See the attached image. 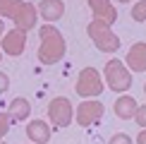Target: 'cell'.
<instances>
[{
    "mask_svg": "<svg viewBox=\"0 0 146 144\" xmlns=\"http://www.w3.org/2000/svg\"><path fill=\"white\" fill-rule=\"evenodd\" d=\"M108 144H134L132 142V137L129 135H125V132H117V135H113L110 137V142Z\"/></svg>",
    "mask_w": 146,
    "mask_h": 144,
    "instance_id": "cell-17",
    "label": "cell"
},
{
    "mask_svg": "<svg viewBox=\"0 0 146 144\" xmlns=\"http://www.w3.org/2000/svg\"><path fill=\"white\" fill-rule=\"evenodd\" d=\"M137 144H146V127H144V130L137 135Z\"/></svg>",
    "mask_w": 146,
    "mask_h": 144,
    "instance_id": "cell-20",
    "label": "cell"
},
{
    "mask_svg": "<svg viewBox=\"0 0 146 144\" xmlns=\"http://www.w3.org/2000/svg\"><path fill=\"white\" fill-rule=\"evenodd\" d=\"M24 46H27V31H22V29H12V31H5L3 34V41H0L3 53L17 58V55L24 53Z\"/></svg>",
    "mask_w": 146,
    "mask_h": 144,
    "instance_id": "cell-8",
    "label": "cell"
},
{
    "mask_svg": "<svg viewBox=\"0 0 146 144\" xmlns=\"http://www.w3.org/2000/svg\"><path fill=\"white\" fill-rule=\"evenodd\" d=\"M117 3H129V0H117Z\"/></svg>",
    "mask_w": 146,
    "mask_h": 144,
    "instance_id": "cell-22",
    "label": "cell"
},
{
    "mask_svg": "<svg viewBox=\"0 0 146 144\" xmlns=\"http://www.w3.org/2000/svg\"><path fill=\"white\" fill-rule=\"evenodd\" d=\"M10 125H12L10 115H7V113H0V139H3V137L10 132Z\"/></svg>",
    "mask_w": 146,
    "mask_h": 144,
    "instance_id": "cell-16",
    "label": "cell"
},
{
    "mask_svg": "<svg viewBox=\"0 0 146 144\" xmlns=\"http://www.w3.org/2000/svg\"><path fill=\"white\" fill-rule=\"evenodd\" d=\"M38 36H41V46H38V63L41 65H55L58 60H62L67 43H65V36L58 31L53 24H43L38 27Z\"/></svg>",
    "mask_w": 146,
    "mask_h": 144,
    "instance_id": "cell-1",
    "label": "cell"
},
{
    "mask_svg": "<svg viewBox=\"0 0 146 144\" xmlns=\"http://www.w3.org/2000/svg\"><path fill=\"white\" fill-rule=\"evenodd\" d=\"M134 120H137V125L146 127V106H139V108H137V113H134Z\"/></svg>",
    "mask_w": 146,
    "mask_h": 144,
    "instance_id": "cell-18",
    "label": "cell"
},
{
    "mask_svg": "<svg viewBox=\"0 0 146 144\" xmlns=\"http://www.w3.org/2000/svg\"><path fill=\"white\" fill-rule=\"evenodd\" d=\"M0 144H3V142H0Z\"/></svg>",
    "mask_w": 146,
    "mask_h": 144,
    "instance_id": "cell-25",
    "label": "cell"
},
{
    "mask_svg": "<svg viewBox=\"0 0 146 144\" xmlns=\"http://www.w3.org/2000/svg\"><path fill=\"white\" fill-rule=\"evenodd\" d=\"M144 91H146V84H144Z\"/></svg>",
    "mask_w": 146,
    "mask_h": 144,
    "instance_id": "cell-23",
    "label": "cell"
},
{
    "mask_svg": "<svg viewBox=\"0 0 146 144\" xmlns=\"http://www.w3.org/2000/svg\"><path fill=\"white\" fill-rule=\"evenodd\" d=\"M5 34V24H3V17H0V36Z\"/></svg>",
    "mask_w": 146,
    "mask_h": 144,
    "instance_id": "cell-21",
    "label": "cell"
},
{
    "mask_svg": "<svg viewBox=\"0 0 146 144\" xmlns=\"http://www.w3.org/2000/svg\"><path fill=\"white\" fill-rule=\"evenodd\" d=\"M7 89H10V77L5 72H0V94H5Z\"/></svg>",
    "mask_w": 146,
    "mask_h": 144,
    "instance_id": "cell-19",
    "label": "cell"
},
{
    "mask_svg": "<svg viewBox=\"0 0 146 144\" xmlns=\"http://www.w3.org/2000/svg\"><path fill=\"white\" fill-rule=\"evenodd\" d=\"M91 12H94V19H98L103 24H115V19H117V10L113 7L110 0H86Z\"/></svg>",
    "mask_w": 146,
    "mask_h": 144,
    "instance_id": "cell-9",
    "label": "cell"
},
{
    "mask_svg": "<svg viewBox=\"0 0 146 144\" xmlns=\"http://www.w3.org/2000/svg\"><path fill=\"white\" fill-rule=\"evenodd\" d=\"M132 19L134 22H146V0H139L134 7H132Z\"/></svg>",
    "mask_w": 146,
    "mask_h": 144,
    "instance_id": "cell-15",
    "label": "cell"
},
{
    "mask_svg": "<svg viewBox=\"0 0 146 144\" xmlns=\"http://www.w3.org/2000/svg\"><path fill=\"white\" fill-rule=\"evenodd\" d=\"M29 113H31V103H29L27 99H22V96L12 99V103H10V111H7V115H10V120H12V123L27 120V118H29Z\"/></svg>",
    "mask_w": 146,
    "mask_h": 144,
    "instance_id": "cell-14",
    "label": "cell"
},
{
    "mask_svg": "<svg viewBox=\"0 0 146 144\" xmlns=\"http://www.w3.org/2000/svg\"><path fill=\"white\" fill-rule=\"evenodd\" d=\"M48 118H50V123L58 125V127H67L72 123V118H74V108H72L70 99L55 96V99L48 103Z\"/></svg>",
    "mask_w": 146,
    "mask_h": 144,
    "instance_id": "cell-6",
    "label": "cell"
},
{
    "mask_svg": "<svg viewBox=\"0 0 146 144\" xmlns=\"http://www.w3.org/2000/svg\"><path fill=\"white\" fill-rule=\"evenodd\" d=\"M86 34H89V39L96 43V48L103 53H117V48H120V39L115 36V31L108 24H103L98 19H94L86 27Z\"/></svg>",
    "mask_w": 146,
    "mask_h": 144,
    "instance_id": "cell-3",
    "label": "cell"
},
{
    "mask_svg": "<svg viewBox=\"0 0 146 144\" xmlns=\"http://www.w3.org/2000/svg\"><path fill=\"white\" fill-rule=\"evenodd\" d=\"M36 10H38V15L46 22H55V19H60L65 15V3L62 0H41Z\"/></svg>",
    "mask_w": 146,
    "mask_h": 144,
    "instance_id": "cell-12",
    "label": "cell"
},
{
    "mask_svg": "<svg viewBox=\"0 0 146 144\" xmlns=\"http://www.w3.org/2000/svg\"><path fill=\"white\" fill-rule=\"evenodd\" d=\"M0 55H3V51H0Z\"/></svg>",
    "mask_w": 146,
    "mask_h": 144,
    "instance_id": "cell-24",
    "label": "cell"
},
{
    "mask_svg": "<svg viewBox=\"0 0 146 144\" xmlns=\"http://www.w3.org/2000/svg\"><path fill=\"white\" fill-rule=\"evenodd\" d=\"M27 137L34 144H48V139H50V125L36 118L27 125Z\"/></svg>",
    "mask_w": 146,
    "mask_h": 144,
    "instance_id": "cell-11",
    "label": "cell"
},
{
    "mask_svg": "<svg viewBox=\"0 0 146 144\" xmlns=\"http://www.w3.org/2000/svg\"><path fill=\"white\" fill-rule=\"evenodd\" d=\"M106 82L113 91H127L132 87V75L127 70V65L120 63L117 58L108 60L106 63Z\"/></svg>",
    "mask_w": 146,
    "mask_h": 144,
    "instance_id": "cell-4",
    "label": "cell"
},
{
    "mask_svg": "<svg viewBox=\"0 0 146 144\" xmlns=\"http://www.w3.org/2000/svg\"><path fill=\"white\" fill-rule=\"evenodd\" d=\"M77 94L79 96H84V99H96L103 89V79H101V75L96 72V67H84L82 72H79V77H77Z\"/></svg>",
    "mask_w": 146,
    "mask_h": 144,
    "instance_id": "cell-5",
    "label": "cell"
},
{
    "mask_svg": "<svg viewBox=\"0 0 146 144\" xmlns=\"http://www.w3.org/2000/svg\"><path fill=\"white\" fill-rule=\"evenodd\" d=\"M0 17H10L15 22V29L29 31V29H36L38 10L36 5L24 3V0H0Z\"/></svg>",
    "mask_w": 146,
    "mask_h": 144,
    "instance_id": "cell-2",
    "label": "cell"
},
{
    "mask_svg": "<svg viewBox=\"0 0 146 144\" xmlns=\"http://www.w3.org/2000/svg\"><path fill=\"white\" fill-rule=\"evenodd\" d=\"M103 111H106V106H103L101 101H96V99L82 101V103L77 106V125H82V127L94 125L96 120L103 115Z\"/></svg>",
    "mask_w": 146,
    "mask_h": 144,
    "instance_id": "cell-7",
    "label": "cell"
},
{
    "mask_svg": "<svg viewBox=\"0 0 146 144\" xmlns=\"http://www.w3.org/2000/svg\"><path fill=\"white\" fill-rule=\"evenodd\" d=\"M125 63H127V67L134 70V72H144V70H146V43H144V41L132 43Z\"/></svg>",
    "mask_w": 146,
    "mask_h": 144,
    "instance_id": "cell-10",
    "label": "cell"
},
{
    "mask_svg": "<svg viewBox=\"0 0 146 144\" xmlns=\"http://www.w3.org/2000/svg\"><path fill=\"white\" fill-rule=\"evenodd\" d=\"M137 108L139 103L134 101V96H120L117 101H115V115H117L120 120H129V118H134V113H137Z\"/></svg>",
    "mask_w": 146,
    "mask_h": 144,
    "instance_id": "cell-13",
    "label": "cell"
}]
</instances>
